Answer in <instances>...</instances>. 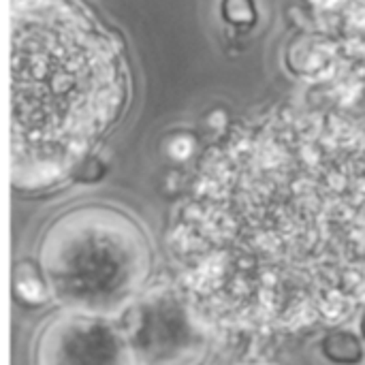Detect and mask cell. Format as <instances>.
<instances>
[{"label": "cell", "instance_id": "cell-1", "mask_svg": "<svg viewBox=\"0 0 365 365\" xmlns=\"http://www.w3.org/2000/svg\"><path fill=\"white\" fill-rule=\"evenodd\" d=\"M11 150L19 186H49L94 150L126 101L115 38L79 0H13Z\"/></svg>", "mask_w": 365, "mask_h": 365}, {"label": "cell", "instance_id": "cell-2", "mask_svg": "<svg viewBox=\"0 0 365 365\" xmlns=\"http://www.w3.org/2000/svg\"><path fill=\"white\" fill-rule=\"evenodd\" d=\"M323 353L336 364H357L361 359V344L353 334L340 331L325 338Z\"/></svg>", "mask_w": 365, "mask_h": 365}, {"label": "cell", "instance_id": "cell-3", "mask_svg": "<svg viewBox=\"0 0 365 365\" xmlns=\"http://www.w3.org/2000/svg\"><path fill=\"white\" fill-rule=\"evenodd\" d=\"M361 331H364V336H365V314H364V323H361Z\"/></svg>", "mask_w": 365, "mask_h": 365}]
</instances>
